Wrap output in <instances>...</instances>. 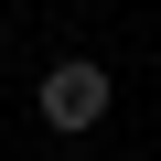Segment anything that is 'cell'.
<instances>
[{
    "label": "cell",
    "mask_w": 161,
    "mask_h": 161,
    "mask_svg": "<svg viewBox=\"0 0 161 161\" xmlns=\"http://www.w3.org/2000/svg\"><path fill=\"white\" fill-rule=\"evenodd\" d=\"M108 97H118V86H108V64H97V54H54V64H43V86H32V118H43L54 140H86V129L108 118Z\"/></svg>",
    "instance_id": "cell-1"
},
{
    "label": "cell",
    "mask_w": 161,
    "mask_h": 161,
    "mask_svg": "<svg viewBox=\"0 0 161 161\" xmlns=\"http://www.w3.org/2000/svg\"><path fill=\"white\" fill-rule=\"evenodd\" d=\"M150 161H161V150H150Z\"/></svg>",
    "instance_id": "cell-2"
}]
</instances>
